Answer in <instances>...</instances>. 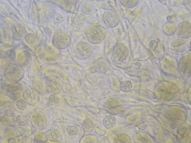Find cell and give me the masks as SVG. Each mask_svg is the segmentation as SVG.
Masks as SVG:
<instances>
[{
  "label": "cell",
  "instance_id": "83f0119b",
  "mask_svg": "<svg viewBox=\"0 0 191 143\" xmlns=\"http://www.w3.org/2000/svg\"><path fill=\"white\" fill-rule=\"evenodd\" d=\"M21 96V94H20V93L19 92H12L11 95H10V97L13 100H18L19 98H20Z\"/></svg>",
  "mask_w": 191,
  "mask_h": 143
},
{
  "label": "cell",
  "instance_id": "9c48e42d",
  "mask_svg": "<svg viewBox=\"0 0 191 143\" xmlns=\"http://www.w3.org/2000/svg\"><path fill=\"white\" fill-rule=\"evenodd\" d=\"M24 98L27 103L30 105H34L39 101V97L38 93L33 89H28L24 93Z\"/></svg>",
  "mask_w": 191,
  "mask_h": 143
},
{
  "label": "cell",
  "instance_id": "603a6c76",
  "mask_svg": "<svg viewBox=\"0 0 191 143\" xmlns=\"http://www.w3.org/2000/svg\"><path fill=\"white\" fill-rule=\"evenodd\" d=\"M67 131L69 135L70 136H75L79 134L81 131V128L76 125L71 126L67 128Z\"/></svg>",
  "mask_w": 191,
  "mask_h": 143
},
{
  "label": "cell",
  "instance_id": "30bf717a",
  "mask_svg": "<svg viewBox=\"0 0 191 143\" xmlns=\"http://www.w3.org/2000/svg\"><path fill=\"white\" fill-rule=\"evenodd\" d=\"M11 32L13 38L16 40H22L26 37V29L21 24H16L11 28Z\"/></svg>",
  "mask_w": 191,
  "mask_h": 143
},
{
  "label": "cell",
  "instance_id": "8992f818",
  "mask_svg": "<svg viewBox=\"0 0 191 143\" xmlns=\"http://www.w3.org/2000/svg\"><path fill=\"white\" fill-rule=\"evenodd\" d=\"M32 122L34 126L39 129L45 128L48 123V119L45 115L42 113H36L31 118Z\"/></svg>",
  "mask_w": 191,
  "mask_h": 143
},
{
  "label": "cell",
  "instance_id": "7a4b0ae2",
  "mask_svg": "<svg viewBox=\"0 0 191 143\" xmlns=\"http://www.w3.org/2000/svg\"><path fill=\"white\" fill-rule=\"evenodd\" d=\"M86 36L89 42L92 44H98L105 38V33L101 27L94 26L89 27L87 30Z\"/></svg>",
  "mask_w": 191,
  "mask_h": 143
},
{
  "label": "cell",
  "instance_id": "3957f363",
  "mask_svg": "<svg viewBox=\"0 0 191 143\" xmlns=\"http://www.w3.org/2000/svg\"><path fill=\"white\" fill-rule=\"evenodd\" d=\"M70 36L65 32H58L54 34L52 39L53 46L58 49H65L70 44Z\"/></svg>",
  "mask_w": 191,
  "mask_h": 143
},
{
  "label": "cell",
  "instance_id": "ba28073f",
  "mask_svg": "<svg viewBox=\"0 0 191 143\" xmlns=\"http://www.w3.org/2000/svg\"><path fill=\"white\" fill-rule=\"evenodd\" d=\"M103 20L105 24L109 27H115L119 24V17L111 11H107L104 14Z\"/></svg>",
  "mask_w": 191,
  "mask_h": 143
},
{
  "label": "cell",
  "instance_id": "ac0fdd59",
  "mask_svg": "<svg viewBox=\"0 0 191 143\" xmlns=\"http://www.w3.org/2000/svg\"><path fill=\"white\" fill-rule=\"evenodd\" d=\"M82 128L85 132H91L93 131L95 128V126L90 119L87 118L84 120L82 123Z\"/></svg>",
  "mask_w": 191,
  "mask_h": 143
},
{
  "label": "cell",
  "instance_id": "44dd1931",
  "mask_svg": "<svg viewBox=\"0 0 191 143\" xmlns=\"http://www.w3.org/2000/svg\"><path fill=\"white\" fill-rule=\"evenodd\" d=\"M139 94L141 96H144L149 99H154L156 98V96L154 92L150 90L143 89L139 92Z\"/></svg>",
  "mask_w": 191,
  "mask_h": 143
},
{
  "label": "cell",
  "instance_id": "2e32d148",
  "mask_svg": "<svg viewBox=\"0 0 191 143\" xmlns=\"http://www.w3.org/2000/svg\"><path fill=\"white\" fill-rule=\"evenodd\" d=\"M31 119V116L29 115H19L16 116V122L19 126H23L28 125Z\"/></svg>",
  "mask_w": 191,
  "mask_h": 143
},
{
  "label": "cell",
  "instance_id": "e0dca14e",
  "mask_svg": "<svg viewBox=\"0 0 191 143\" xmlns=\"http://www.w3.org/2000/svg\"><path fill=\"white\" fill-rule=\"evenodd\" d=\"M60 135V132L57 129H51L47 131L45 137L50 141H54L57 140Z\"/></svg>",
  "mask_w": 191,
  "mask_h": 143
},
{
  "label": "cell",
  "instance_id": "1f68e13d",
  "mask_svg": "<svg viewBox=\"0 0 191 143\" xmlns=\"http://www.w3.org/2000/svg\"><path fill=\"white\" fill-rule=\"evenodd\" d=\"M159 1L161 2V3H162L163 4H166V0H159Z\"/></svg>",
  "mask_w": 191,
  "mask_h": 143
},
{
  "label": "cell",
  "instance_id": "6da1fadb",
  "mask_svg": "<svg viewBox=\"0 0 191 143\" xmlns=\"http://www.w3.org/2000/svg\"><path fill=\"white\" fill-rule=\"evenodd\" d=\"M4 76L9 82H18L24 76V71L19 64H10L6 68Z\"/></svg>",
  "mask_w": 191,
  "mask_h": 143
},
{
  "label": "cell",
  "instance_id": "5b68a950",
  "mask_svg": "<svg viewBox=\"0 0 191 143\" xmlns=\"http://www.w3.org/2000/svg\"><path fill=\"white\" fill-rule=\"evenodd\" d=\"M76 54L79 58L85 59L92 55L93 49L90 45L86 43H80L76 47Z\"/></svg>",
  "mask_w": 191,
  "mask_h": 143
},
{
  "label": "cell",
  "instance_id": "d4e9b609",
  "mask_svg": "<svg viewBox=\"0 0 191 143\" xmlns=\"http://www.w3.org/2000/svg\"><path fill=\"white\" fill-rule=\"evenodd\" d=\"M25 39L27 43L31 44L35 40V36L33 34H28V35L26 36Z\"/></svg>",
  "mask_w": 191,
  "mask_h": 143
},
{
  "label": "cell",
  "instance_id": "cb8c5ba5",
  "mask_svg": "<svg viewBox=\"0 0 191 143\" xmlns=\"http://www.w3.org/2000/svg\"><path fill=\"white\" fill-rule=\"evenodd\" d=\"M16 104L17 108L21 110H24L27 107V102L22 99L17 100L16 101Z\"/></svg>",
  "mask_w": 191,
  "mask_h": 143
},
{
  "label": "cell",
  "instance_id": "f1b7e54d",
  "mask_svg": "<svg viewBox=\"0 0 191 143\" xmlns=\"http://www.w3.org/2000/svg\"><path fill=\"white\" fill-rule=\"evenodd\" d=\"M149 47L151 48V49H152L153 51L155 50L158 47V43L156 41L153 40L152 41H151L149 43Z\"/></svg>",
  "mask_w": 191,
  "mask_h": 143
},
{
  "label": "cell",
  "instance_id": "d6a6232c",
  "mask_svg": "<svg viewBox=\"0 0 191 143\" xmlns=\"http://www.w3.org/2000/svg\"><path fill=\"white\" fill-rule=\"evenodd\" d=\"M183 1L187 3H191V0H183Z\"/></svg>",
  "mask_w": 191,
  "mask_h": 143
},
{
  "label": "cell",
  "instance_id": "4dcf8cb0",
  "mask_svg": "<svg viewBox=\"0 0 191 143\" xmlns=\"http://www.w3.org/2000/svg\"><path fill=\"white\" fill-rule=\"evenodd\" d=\"M8 142L9 143H16V139L13 138H10L9 139L8 141Z\"/></svg>",
  "mask_w": 191,
  "mask_h": 143
},
{
  "label": "cell",
  "instance_id": "d6986e66",
  "mask_svg": "<svg viewBox=\"0 0 191 143\" xmlns=\"http://www.w3.org/2000/svg\"><path fill=\"white\" fill-rule=\"evenodd\" d=\"M107 64L108 63L106 64L105 62H103V61H98L94 66L93 69L96 72H104V71L108 69V64Z\"/></svg>",
  "mask_w": 191,
  "mask_h": 143
},
{
  "label": "cell",
  "instance_id": "7402d4cb",
  "mask_svg": "<svg viewBox=\"0 0 191 143\" xmlns=\"http://www.w3.org/2000/svg\"><path fill=\"white\" fill-rule=\"evenodd\" d=\"M132 87V85L130 81H123L120 83V89L124 92H129Z\"/></svg>",
  "mask_w": 191,
  "mask_h": 143
},
{
  "label": "cell",
  "instance_id": "4316f807",
  "mask_svg": "<svg viewBox=\"0 0 191 143\" xmlns=\"http://www.w3.org/2000/svg\"><path fill=\"white\" fill-rule=\"evenodd\" d=\"M4 113L6 116L7 117H13L14 115V111L11 108H7L6 110H5Z\"/></svg>",
  "mask_w": 191,
  "mask_h": 143
},
{
  "label": "cell",
  "instance_id": "8fae6325",
  "mask_svg": "<svg viewBox=\"0 0 191 143\" xmlns=\"http://www.w3.org/2000/svg\"><path fill=\"white\" fill-rule=\"evenodd\" d=\"M31 61V55L27 51L22 52L17 57V62L21 66L28 65Z\"/></svg>",
  "mask_w": 191,
  "mask_h": 143
},
{
  "label": "cell",
  "instance_id": "9a60e30c",
  "mask_svg": "<svg viewBox=\"0 0 191 143\" xmlns=\"http://www.w3.org/2000/svg\"><path fill=\"white\" fill-rule=\"evenodd\" d=\"M18 131L23 138H27L31 136L33 133V129L28 125L19 126Z\"/></svg>",
  "mask_w": 191,
  "mask_h": 143
},
{
  "label": "cell",
  "instance_id": "277c9868",
  "mask_svg": "<svg viewBox=\"0 0 191 143\" xmlns=\"http://www.w3.org/2000/svg\"><path fill=\"white\" fill-rule=\"evenodd\" d=\"M112 56L116 62L122 61L126 59L129 55L127 47L121 44H117L112 51Z\"/></svg>",
  "mask_w": 191,
  "mask_h": 143
},
{
  "label": "cell",
  "instance_id": "484cf974",
  "mask_svg": "<svg viewBox=\"0 0 191 143\" xmlns=\"http://www.w3.org/2000/svg\"><path fill=\"white\" fill-rule=\"evenodd\" d=\"M49 101L51 103H57L59 102V99L57 96L56 95H50L49 97Z\"/></svg>",
  "mask_w": 191,
  "mask_h": 143
},
{
  "label": "cell",
  "instance_id": "7c38bea8",
  "mask_svg": "<svg viewBox=\"0 0 191 143\" xmlns=\"http://www.w3.org/2000/svg\"><path fill=\"white\" fill-rule=\"evenodd\" d=\"M12 40V34L9 29L6 28L0 29V42L8 43Z\"/></svg>",
  "mask_w": 191,
  "mask_h": 143
},
{
  "label": "cell",
  "instance_id": "f546056e",
  "mask_svg": "<svg viewBox=\"0 0 191 143\" xmlns=\"http://www.w3.org/2000/svg\"><path fill=\"white\" fill-rule=\"evenodd\" d=\"M5 54V52H4V51H2V50H0V60L4 58Z\"/></svg>",
  "mask_w": 191,
  "mask_h": 143
},
{
  "label": "cell",
  "instance_id": "4fadbf2b",
  "mask_svg": "<svg viewBox=\"0 0 191 143\" xmlns=\"http://www.w3.org/2000/svg\"><path fill=\"white\" fill-rule=\"evenodd\" d=\"M116 118L112 115H108L103 119V125L107 129H111L116 125Z\"/></svg>",
  "mask_w": 191,
  "mask_h": 143
},
{
  "label": "cell",
  "instance_id": "5bb4252c",
  "mask_svg": "<svg viewBox=\"0 0 191 143\" xmlns=\"http://www.w3.org/2000/svg\"><path fill=\"white\" fill-rule=\"evenodd\" d=\"M178 35H184L185 33L191 32V24L187 21H184L179 24L177 29Z\"/></svg>",
  "mask_w": 191,
  "mask_h": 143
},
{
  "label": "cell",
  "instance_id": "ffe728a7",
  "mask_svg": "<svg viewBox=\"0 0 191 143\" xmlns=\"http://www.w3.org/2000/svg\"><path fill=\"white\" fill-rule=\"evenodd\" d=\"M22 85L18 82L11 83L6 87V89L9 92H14L21 89Z\"/></svg>",
  "mask_w": 191,
  "mask_h": 143
},
{
  "label": "cell",
  "instance_id": "52a82bcc",
  "mask_svg": "<svg viewBox=\"0 0 191 143\" xmlns=\"http://www.w3.org/2000/svg\"><path fill=\"white\" fill-rule=\"evenodd\" d=\"M45 86L47 91L50 94H57L61 91V84L57 80L48 79L46 81Z\"/></svg>",
  "mask_w": 191,
  "mask_h": 143
}]
</instances>
